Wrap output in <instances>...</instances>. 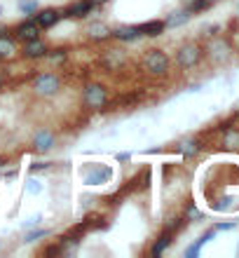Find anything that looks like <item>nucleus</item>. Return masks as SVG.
Masks as SVG:
<instances>
[{
	"label": "nucleus",
	"instance_id": "f03ea898",
	"mask_svg": "<svg viewBox=\"0 0 239 258\" xmlns=\"http://www.w3.org/2000/svg\"><path fill=\"white\" fill-rule=\"evenodd\" d=\"M82 101H85L87 108H103L108 103V89L99 82H89V85H85Z\"/></svg>",
	"mask_w": 239,
	"mask_h": 258
},
{
	"label": "nucleus",
	"instance_id": "a878e982",
	"mask_svg": "<svg viewBox=\"0 0 239 258\" xmlns=\"http://www.w3.org/2000/svg\"><path fill=\"white\" fill-rule=\"evenodd\" d=\"M235 225H237L235 221H232V223H221V225H216V230H232Z\"/></svg>",
	"mask_w": 239,
	"mask_h": 258
},
{
	"label": "nucleus",
	"instance_id": "aec40b11",
	"mask_svg": "<svg viewBox=\"0 0 239 258\" xmlns=\"http://www.w3.org/2000/svg\"><path fill=\"white\" fill-rule=\"evenodd\" d=\"M108 178H110V169H108V167H103V169L94 172L87 181H89V183H103V181H108Z\"/></svg>",
	"mask_w": 239,
	"mask_h": 258
},
{
	"label": "nucleus",
	"instance_id": "bb28decb",
	"mask_svg": "<svg viewBox=\"0 0 239 258\" xmlns=\"http://www.w3.org/2000/svg\"><path fill=\"white\" fill-rule=\"evenodd\" d=\"M2 35H7V28L5 26H0V38H2Z\"/></svg>",
	"mask_w": 239,
	"mask_h": 258
},
{
	"label": "nucleus",
	"instance_id": "4468645a",
	"mask_svg": "<svg viewBox=\"0 0 239 258\" xmlns=\"http://www.w3.org/2000/svg\"><path fill=\"white\" fill-rule=\"evenodd\" d=\"M17 52H19L17 42L7 35H2L0 38V59H12V56H17Z\"/></svg>",
	"mask_w": 239,
	"mask_h": 258
},
{
	"label": "nucleus",
	"instance_id": "423d86ee",
	"mask_svg": "<svg viewBox=\"0 0 239 258\" xmlns=\"http://www.w3.org/2000/svg\"><path fill=\"white\" fill-rule=\"evenodd\" d=\"M33 19H35V24H38L40 28H52L54 24H59V19H64V17H61V12H59V10L47 7V10H38Z\"/></svg>",
	"mask_w": 239,
	"mask_h": 258
},
{
	"label": "nucleus",
	"instance_id": "9d476101",
	"mask_svg": "<svg viewBox=\"0 0 239 258\" xmlns=\"http://www.w3.org/2000/svg\"><path fill=\"white\" fill-rule=\"evenodd\" d=\"M171 240H173V232L171 230H167L164 228V232L157 237V242L153 244V249H150V256H162L169 246H171Z\"/></svg>",
	"mask_w": 239,
	"mask_h": 258
},
{
	"label": "nucleus",
	"instance_id": "7c9ffc66",
	"mask_svg": "<svg viewBox=\"0 0 239 258\" xmlns=\"http://www.w3.org/2000/svg\"><path fill=\"white\" fill-rule=\"evenodd\" d=\"M19 2H24V0H19Z\"/></svg>",
	"mask_w": 239,
	"mask_h": 258
},
{
	"label": "nucleus",
	"instance_id": "20e7f679",
	"mask_svg": "<svg viewBox=\"0 0 239 258\" xmlns=\"http://www.w3.org/2000/svg\"><path fill=\"white\" fill-rule=\"evenodd\" d=\"M59 87H61V80H59L56 73H40L38 78H35V82H33V89H35V94H40V96L56 94Z\"/></svg>",
	"mask_w": 239,
	"mask_h": 258
},
{
	"label": "nucleus",
	"instance_id": "f257e3e1",
	"mask_svg": "<svg viewBox=\"0 0 239 258\" xmlns=\"http://www.w3.org/2000/svg\"><path fill=\"white\" fill-rule=\"evenodd\" d=\"M202 54H204V50L199 47L197 42H188V45H183L176 52V64H178V68H183V70L195 68L202 61Z\"/></svg>",
	"mask_w": 239,
	"mask_h": 258
},
{
	"label": "nucleus",
	"instance_id": "b1692460",
	"mask_svg": "<svg viewBox=\"0 0 239 258\" xmlns=\"http://www.w3.org/2000/svg\"><path fill=\"white\" fill-rule=\"evenodd\" d=\"M122 61H124V59H122V56H115V54H108V56H106V64H110V68L120 66V64H122Z\"/></svg>",
	"mask_w": 239,
	"mask_h": 258
},
{
	"label": "nucleus",
	"instance_id": "6e6552de",
	"mask_svg": "<svg viewBox=\"0 0 239 258\" xmlns=\"http://www.w3.org/2000/svg\"><path fill=\"white\" fill-rule=\"evenodd\" d=\"M54 134L50 132V129H40V132H35V136H33V148L38 150V153H47V150L54 148Z\"/></svg>",
	"mask_w": 239,
	"mask_h": 258
},
{
	"label": "nucleus",
	"instance_id": "393cba45",
	"mask_svg": "<svg viewBox=\"0 0 239 258\" xmlns=\"http://www.w3.org/2000/svg\"><path fill=\"white\" fill-rule=\"evenodd\" d=\"M50 167V162H35L31 164V172H40V169H47Z\"/></svg>",
	"mask_w": 239,
	"mask_h": 258
},
{
	"label": "nucleus",
	"instance_id": "0eeeda50",
	"mask_svg": "<svg viewBox=\"0 0 239 258\" xmlns=\"http://www.w3.org/2000/svg\"><path fill=\"white\" fill-rule=\"evenodd\" d=\"M40 31L42 28L35 24V19H26V21H21L17 26V38H21V40H35V38H40Z\"/></svg>",
	"mask_w": 239,
	"mask_h": 258
},
{
	"label": "nucleus",
	"instance_id": "6ab92c4d",
	"mask_svg": "<svg viewBox=\"0 0 239 258\" xmlns=\"http://www.w3.org/2000/svg\"><path fill=\"white\" fill-rule=\"evenodd\" d=\"M209 5H211V0H188L186 10L192 14V12H202V10H206Z\"/></svg>",
	"mask_w": 239,
	"mask_h": 258
},
{
	"label": "nucleus",
	"instance_id": "39448f33",
	"mask_svg": "<svg viewBox=\"0 0 239 258\" xmlns=\"http://www.w3.org/2000/svg\"><path fill=\"white\" fill-rule=\"evenodd\" d=\"M96 10V2L94 0H78L73 5H68L66 10L61 12V17H75V19H85Z\"/></svg>",
	"mask_w": 239,
	"mask_h": 258
},
{
	"label": "nucleus",
	"instance_id": "7ed1b4c3",
	"mask_svg": "<svg viewBox=\"0 0 239 258\" xmlns=\"http://www.w3.org/2000/svg\"><path fill=\"white\" fill-rule=\"evenodd\" d=\"M143 66L150 75H164L169 66H171V61H169V56L167 52H162V50H150L143 59Z\"/></svg>",
	"mask_w": 239,
	"mask_h": 258
},
{
	"label": "nucleus",
	"instance_id": "1a4fd4ad",
	"mask_svg": "<svg viewBox=\"0 0 239 258\" xmlns=\"http://www.w3.org/2000/svg\"><path fill=\"white\" fill-rule=\"evenodd\" d=\"M47 52H50V47L40 40V38L26 40V45H24V56H26V59H42V56H47Z\"/></svg>",
	"mask_w": 239,
	"mask_h": 258
},
{
	"label": "nucleus",
	"instance_id": "dca6fc26",
	"mask_svg": "<svg viewBox=\"0 0 239 258\" xmlns=\"http://www.w3.org/2000/svg\"><path fill=\"white\" fill-rule=\"evenodd\" d=\"M223 146H225V148H237V146H239V129L227 127L225 136H223Z\"/></svg>",
	"mask_w": 239,
	"mask_h": 258
},
{
	"label": "nucleus",
	"instance_id": "cd10ccee",
	"mask_svg": "<svg viewBox=\"0 0 239 258\" xmlns=\"http://www.w3.org/2000/svg\"><path fill=\"white\" fill-rule=\"evenodd\" d=\"M94 2H96V5H101V2H108V0H94Z\"/></svg>",
	"mask_w": 239,
	"mask_h": 258
},
{
	"label": "nucleus",
	"instance_id": "c85d7f7f",
	"mask_svg": "<svg viewBox=\"0 0 239 258\" xmlns=\"http://www.w3.org/2000/svg\"><path fill=\"white\" fill-rule=\"evenodd\" d=\"M0 14H2V7H0Z\"/></svg>",
	"mask_w": 239,
	"mask_h": 258
},
{
	"label": "nucleus",
	"instance_id": "c756f323",
	"mask_svg": "<svg viewBox=\"0 0 239 258\" xmlns=\"http://www.w3.org/2000/svg\"><path fill=\"white\" fill-rule=\"evenodd\" d=\"M0 82H2V75H0Z\"/></svg>",
	"mask_w": 239,
	"mask_h": 258
},
{
	"label": "nucleus",
	"instance_id": "9b49d317",
	"mask_svg": "<svg viewBox=\"0 0 239 258\" xmlns=\"http://www.w3.org/2000/svg\"><path fill=\"white\" fill-rule=\"evenodd\" d=\"M110 38H118V40H136V38H141V33H138V28L136 26H120L115 31H110Z\"/></svg>",
	"mask_w": 239,
	"mask_h": 258
},
{
	"label": "nucleus",
	"instance_id": "ddd939ff",
	"mask_svg": "<svg viewBox=\"0 0 239 258\" xmlns=\"http://www.w3.org/2000/svg\"><path fill=\"white\" fill-rule=\"evenodd\" d=\"M87 35H89L92 40H103V38H110V28H108L103 21H94V24H89V28H87Z\"/></svg>",
	"mask_w": 239,
	"mask_h": 258
},
{
	"label": "nucleus",
	"instance_id": "2eb2a0df",
	"mask_svg": "<svg viewBox=\"0 0 239 258\" xmlns=\"http://www.w3.org/2000/svg\"><path fill=\"white\" fill-rule=\"evenodd\" d=\"M178 148H181V153H183L186 157H195L199 153V148H202V143H199L197 138H188V141H183Z\"/></svg>",
	"mask_w": 239,
	"mask_h": 258
},
{
	"label": "nucleus",
	"instance_id": "5701e85b",
	"mask_svg": "<svg viewBox=\"0 0 239 258\" xmlns=\"http://www.w3.org/2000/svg\"><path fill=\"white\" fill-rule=\"evenodd\" d=\"M47 56H50V61H52V64H59V61H64V59H66V52H64V50H59V52L47 54Z\"/></svg>",
	"mask_w": 239,
	"mask_h": 258
},
{
	"label": "nucleus",
	"instance_id": "a211bd4d",
	"mask_svg": "<svg viewBox=\"0 0 239 258\" xmlns=\"http://www.w3.org/2000/svg\"><path fill=\"white\" fill-rule=\"evenodd\" d=\"M227 52H230V47L225 40H216L211 45V56H216V59H225Z\"/></svg>",
	"mask_w": 239,
	"mask_h": 258
},
{
	"label": "nucleus",
	"instance_id": "f3484780",
	"mask_svg": "<svg viewBox=\"0 0 239 258\" xmlns=\"http://www.w3.org/2000/svg\"><path fill=\"white\" fill-rule=\"evenodd\" d=\"M188 19H190V12H188V10H181V12H173L164 24H167V26H181V24H186Z\"/></svg>",
	"mask_w": 239,
	"mask_h": 258
},
{
	"label": "nucleus",
	"instance_id": "4be33fe9",
	"mask_svg": "<svg viewBox=\"0 0 239 258\" xmlns=\"http://www.w3.org/2000/svg\"><path fill=\"white\" fill-rule=\"evenodd\" d=\"M50 235V230H35V232H28L26 235V242H35V240H40V237H47Z\"/></svg>",
	"mask_w": 239,
	"mask_h": 258
},
{
	"label": "nucleus",
	"instance_id": "f8f14e48",
	"mask_svg": "<svg viewBox=\"0 0 239 258\" xmlns=\"http://www.w3.org/2000/svg\"><path fill=\"white\" fill-rule=\"evenodd\" d=\"M138 33L141 35H148V38H155V35H159L164 28H167V24L164 21H146V24H138Z\"/></svg>",
	"mask_w": 239,
	"mask_h": 258
},
{
	"label": "nucleus",
	"instance_id": "412c9836",
	"mask_svg": "<svg viewBox=\"0 0 239 258\" xmlns=\"http://www.w3.org/2000/svg\"><path fill=\"white\" fill-rule=\"evenodd\" d=\"M21 12H24V14L38 12V2H35V0H31V2H26V0H24V2H21Z\"/></svg>",
	"mask_w": 239,
	"mask_h": 258
}]
</instances>
